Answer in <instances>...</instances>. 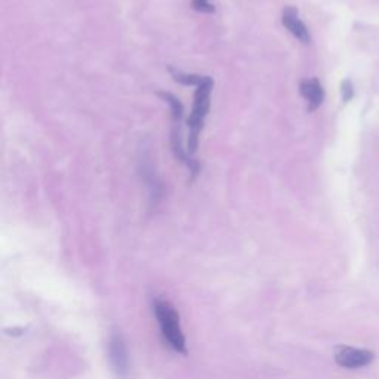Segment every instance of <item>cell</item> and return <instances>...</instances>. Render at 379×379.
Wrapping results in <instances>:
<instances>
[{"instance_id":"obj_1","label":"cell","mask_w":379,"mask_h":379,"mask_svg":"<svg viewBox=\"0 0 379 379\" xmlns=\"http://www.w3.org/2000/svg\"><path fill=\"white\" fill-rule=\"evenodd\" d=\"M153 313L159 325L162 338L172 351L178 354H187V341L182 332L181 318L177 308L168 299L155 298L153 301Z\"/></svg>"},{"instance_id":"obj_2","label":"cell","mask_w":379,"mask_h":379,"mask_svg":"<svg viewBox=\"0 0 379 379\" xmlns=\"http://www.w3.org/2000/svg\"><path fill=\"white\" fill-rule=\"evenodd\" d=\"M213 89V79L210 76H205L203 82L196 86L194 91V101L190 118L187 119L188 126V138H187V151L193 155L199 149V137L203 129L206 116L210 109V94Z\"/></svg>"},{"instance_id":"obj_3","label":"cell","mask_w":379,"mask_h":379,"mask_svg":"<svg viewBox=\"0 0 379 379\" xmlns=\"http://www.w3.org/2000/svg\"><path fill=\"white\" fill-rule=\"evenodd\" d=\"M138 173H140L142 182L145 184V187H147V190H149V208H150V210H155L160 205V202L163 200L164 188H163L162 180L159 178L158 172H155V169L153 166L150 153L147 150L141 151V154H140Z\"/></svg>"},{"instance_id":"obj_4","label":"cell","mask_w":379,"mask_h":379,"mask_svg":"<svg viewBox=\"0 0 379 379\" xmlns=\"http://www.w3.org/2000/svg\"><path fill=\"white\" fill-rule=\"evenodd\" d=\"M334 360L339 367L347 369V371H360L373 363L375 353L367 348L338 345L334 349Z\"/></svg>"},{"instance_id":"obj_5","label":"cell","mask_w":379,"mask_h":379,"mask_svg":"<svg viewBox=\"0 0 379 379\" xmlns=\"http://www.w3.org/2000/svg\"><path fill=\"white\" fill-rule=\"evenodd\" d=\"M109 360L113 372L119 378L129 375V353L123 335L119 330H114L109 338Z\"/></svg>"},{"instance_id":"obj_6","label":"cell","mask_w":379,"mask_h":379,"mask_svg":"<svg viewBox=\"0 0 379 379\" xmlns=\"http://www.w3.org/2000/svg\"><path fill=\"white\" fill-rule=\"evenodd\" d=\"M171 149L175 159H177L180 163H182L184 166H187V169L190 171V181L193 182L200 173V163L193 158V155L187 151V149H184L180 124H173V129L171 133Z\"/></svg>"},{"instance_id":"obj_7","label":"cell","mask_w":379,"mask_h":379,"mask_svg":"<svg viewBox=\"0 0 379 379\" xmlns=\"http://www.w3.org/2000/svg\"><path fill=\"white\" fill-rule=\"evenodd\" d=\"M281 24L286 27V30L292 34L295 39L303 43H311V33L303 19L299 18V12L295 6H285L281 11Z\"/></svg>"},{"instance_id":"obj_8","label":"cell","mask_w":379,"mask_h":379,"mask_svg":"<svg viewBox=\"0 0 379 379\" xmlns=\"http://www.w3.org/2000/svg\"><path fill=\"white\" fill-rule=\"evenodd\" d=\"M299 94L307 101L308 111H316L326 98L325 87L317 77H308V79L301 80Z\"/></svg>"},{"instance_id":"obj_9","label":"cell","mask_w":379,"mask_h":379,"mask_svg":"<svg viewBox=\"0 0 379 379\" xmlns=\"http://www.w3.org/2000/svg\"><path fill=\"white\" fill-rule=\"evenodd\" d=\"M158 95L160 96V98H162L164 102H166V104L169 105L173 124H181V122H182V119H184V105H182V102L180 101L178 96H175L173 94H171V92H164V91L158 92Z\"/></svg>"},{"instance_id":"obj_10","label":"cell","mask_w":379,"mask_h":379,"mask_svg":"<svg viewBox=\"0 0 379 379\" xmlns=\"http://www.w3.org/2000/svg\"><path fill=\"white\" fill-rule=\"evenodd\" d=\"M169 73L171 76L173 77L175 82H178L181 85H186V86H199L203 79H205V76L202 74H194V73H186V72H181V70H175V69H169Z\"/></svg>"},{"instance_id":"obj_11","label":"cell","mask_w":379,"mask_h":379,"mask_svg":"<svg viewBox=\"0 0 379 379\" xmlns=\"http://www.w3.org/2000/svg\"><path fill=\"white\" fill-rule=\"evenodd\" d=\"M191 6L194 11L203 14H213L215 12V6H213L209 0H193Z\"/></svg>"},{"instance_id":"obj_12","label":"cell","mask_w":379,"mask_h":379,"mask_svg":"<svg viewBox=\"0 0 379 379\" xmlns=\"http://www.w3.org/2000/svg\"><path fill=\"white\" fill-rule=\"evenodd\" d=\"M341 95H343V101L348 102L349 100L353 98L354 95V89H353V83L349 80H344L341 85Z\"/></svg>"}]
</instances>
